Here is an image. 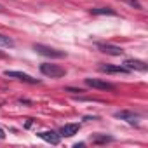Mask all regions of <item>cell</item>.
<instances>
[{"label":"cell","instance_id":"obj_1","mask_svg":"<svg viewBox=\"0 0 148 148\" xmlns=\"http://www.w3.org/2000/svg\"><path fill=\"white\" fill-rule=\"evenodd\" d=\"M40 71L44 73L45 77H51V79H59V77H64L66 75V70L64 68H61L59 64H52V63L40 64Z\"/></svg>","mask_w":148,"mask_h":148},{"label":"cell","instance_id":"obj_2","mask_svg":"<svg viewBox=\"0 0 148 148\" xmlns=\"http://www.w3.org/2000/svg\"><path fill=\"white\" fill-rule=\"evenodd\" d=\"M33 49L38 54L47 56V58H54V59H59V58H64L66 56L64 51H59V49H54V47H49V45H44V44H35Z\"/></svg>","mask_w":148,"mask_h":148},{"label":"cell","instance_id":"obj_3","mask_svg":"<svg viewBox=\"0 0 148 148\" xmlns=\"http://www.w3.org/2000/svg\"><path fill=\"white\" fill-rule=\"evenodd\" d=\"M4 75L9 77V79H16V80L26 82V84H40V80L30 77L28 73H23V71H12V70H7V71H4Z\"/></svg>","mask_w":148,"mask_h":148},{"label":"cell","instance_id":"obj_4","mask_svg":"<svg viewBox=\"0 0 148 148\" xmlns=\"http://www.w3.org/2000/svg\"><path fill=\"white\" fill-rule=\"evenodd\" d=\"M86 86H89L92 89H99V91H113L115 89V86L112 82L99 80V79H86Z\"/></svg>","mask_w":148,"mask_h":148},{"label":"cell","instance_id":"obj_5","mask_svg":"<svg viewBox=\"0 0 148 148\" xmlns=\"http://www.w3.org/2000/svg\"><path fill=\"white\" fill-rule=\"evenodd\" d=\"M115 117L120 119V120H125L129 124H138V120L141 119L139 113L136 112H131V110H122V112H115Z\"/></svg>","mask_w":148,"mask_h":148},{"label":"cell","instance_id":"obj_6","mask_svg":"<svg viewBox=\"0 0 148 148\" xmlns=\"http://www.w3.org/2000/svg\"><path fill=\"white\" fill-rule=\"evenodd\" d=\"M98 49L105 54H110V56H122L124 54V49L119 47V45H112V44H98Z\"/></svg>","mask_w":148,"mask_h":148},{"label":"cell","instance_id":"obj_7","mask_svg":"<svg viewBox=\"0 0 148 148\" xmlns=\"http://www.w3.org/2000/svg\"><path fill=\"white\" fill-rule=\"evenodd\" d=\"M124 66L131 71V70H138V71H146L148 70V64L145 61H139V59H125L124 61Z\"/></svg>","mask_w":148,"mask_h":148},{"label":"cell","instance_id":"obj_8","mask_svg":"<svg viewBox=\"0 0 148 148\" xmlns=\"http://www.w3.org/2000/svg\"><path fill=\"white\" fill-rule=\"evenodd\" d=\"M80 125L79 124H64L61 129H59V136H64V138H71V136H75L79 132Z\"/></svg>","mask_w":148,"mask_h":148},{"label":"cell","instance_id":"obj_9","mask_svg":"<svg viewBox=\"0 0 148 148\" xmlns=\"http://www.w3.org/2000/svg\"><path fill=\"white\" fill-rule=\"evenodd\" d=\"M99 70L103 73H124V75L129 73V70L125 66H119V64H101Z\"/></svg>","mask_w":148,"mask_h":148},{"label":"cell","instance_id":"obj_10","mask_svg":"<svg viewBox=\"0 0 148 148\" xmlns=\"http://www.w3.org/2000/svg\"><path fill=\"white\" fill-rule=\"evenodd\" d=\"M38 138H42L44 141H47V143H51V145H58L59 139H61V136H59L56 131H45V132H40Z\"/></svg>","mask_w":148,"mask_h":148},{"label":"cell","instance_id":"obj_11","mask_svg":"<svg viewBox=\"0 0 148 148\" xmlns=\"http://www.w3.org/2000/svg\"><path fill=\"white\" fill-rule=\"evenodd\" d=\"M91 12L96 14V16H103V14H106V16H117V12L112 7H96V9H91Z\"/></svg>","mask_w":148,"mask_h":148},{"label":"cell","instance_id":"obj_12","mask_svg":"<svg viewBox=\"0 0 148 148\" xmlns=\"http://www.w3.org/2000/svg\"><path fill=\"white\" fill-rule=\"evenodd\" d=\"M110 141H113V138H112V136H106V134H96V136H92V143H94V145L110 143Z\"/></svg>","mask_w":148,"mask_h":148},{"label":"cell","instance_id":"obj_13","mask_svg":"<svg viewBox=\"0 0 148 148\" xmlns=\"http://www.w3.org/2000/svg\"><path fill=\"white\" fill-rule=\"evenodd\" d=\"M0 47H14V40L7 35L0 33Z\"/></svg>","mask_w":148,"mask_h":148},{"label":"cell","instance_id":"obj_14","mask_svg":"<svg viewBox=\"0 0 148 148\" xmlns=\"http://www.w3.org/2000/svg\"><path fill=\"white\" fill-rule=\"evenodd\" d=\"M122 2L129 4V5H131V7H134V9H141V4L138 2V0H122Z\"/></svg>","mask_w":148,"mask_h":148},{"label":"cell","instance_id":"obj_15","mask_svg":"<svg viewBox=\"0 0 148 148\" xmlns=\"http://www.w3.org/2000/svg\"><path fill=\"white\" fill-rule=\"evenodd\" d=\"M66 91H70V92H82V89H71V87H68Z\"/></svg>","mask_w":148,"mask_h":148},{"label":"cell","instance_id":"obj_16","mask_svg":"<svg viewBox=\"0 0 148 148\" xmlns=\"http://www.w3.org/2000/svg\"><path fill=\"white\" fill-rule=\"evenodd\" d=\"M4 138H5V136H4V131L0 129V139H4Z\"/></svg>","mask_w":148,"mask_h":148},{"label":"cell","instance_id":"obj_17","mask_svg":"<svg viewBox=\"0 0 148 148\" xmlns=\"http://www.w3.org/2000/svg\"><path fill=\"white\" fill-rule=\"evenodd\" d=\"M0 58H4V52H0Z\"/></svg>","mask_w":148,"mask_h":148}]
</instances>
